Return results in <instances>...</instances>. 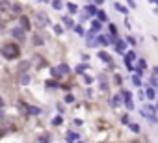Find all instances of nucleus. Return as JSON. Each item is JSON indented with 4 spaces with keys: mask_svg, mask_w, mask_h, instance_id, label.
I'll list each match as a JSON object with an SVG mask.
<instances>
[{
    "mask_svg": "<svg viewBox=\"0 0 158 143\" xmlns=\"http://www.w3.org/2000/svg\"><path fill=\"white\" fill-rule=\"evenodd\" d=\"M76 138H78V136H76L75 132H69V134H67V143H75Z\"/></svg>",
    "mask_w": 158,
    "mask_h": 143,
    "instance_id": "obj_10",
    "label": "nucleus"
},
{
    "mask_svg": "<svg viewBox=\"0 0 158 143\" xmlns=\"http://www.w3.org/2000/svg\"><path fill=\"white\" fill-rule=\"evenodd\" d=\"M128 6H130V8H136V4H134V0H128Z\"/></svg>",
    "mask_w": 158,
    "mask_h": 143,
    "instance_id": "obj_36",
    "label": "nucleus"
},
{
    "mask_svg": "<svg viewBox=\"0 0 158 143\" xmlns=\"http://www.w3.org/2000/svg\"><path fill=\"white\" fill-rule=\"evenodd\" d=\"M121 82H123V78H121V76H119V75H116V84H117V86H119V84H121Z\"/></svg>",
    "mask_w": 158,
    "mask_h": 143,
    "instance_id": "obj_30",
    "label": "nucleus"
},
{
    "mask_svg": "<svg viewBox=\"0 0 158 143\" xmlns=\"http://www.w3.org/2000/svg\"><path fill=\"white\" fill-rule=\"evenodd\" d=\"M130 130H132V132H140V127L132 123V125H130Z\"/></svg>",
    "mask_w": 158,
    "mask_h": 143,
    "instance_id": "obj_24",
    "label": "nucleus"
},
{
    "mask_svg": "<svg viewBox=\"0 0 158 143\" xmlns=\"http://www.w3.org/2000/svg\"><path fill=\"white\" fill-rule=\"evenodd\" d=\"M67 73H69V67H67V65H58L56 69H52V75L54 76H63Z\"/></svg>",
    "mask_w": 158,
    "mask_h": 143,
    "instance_id": "obj_3",
    "label": "nucleus"
},
{
    "mask_svg": "<svg viewBox=\"0 0 158 143\" xmlns=\"http://www.w3.org/2000/svg\"><path fill=\"white\" fill-rule=\"evenodd\" d=\"M54 32L56 34H61V26H54Z\"/></svg>",
    "mask_w": 158,
    "mask_h": 143,
    "instance_id": "obj_34",
    "label": "nucleus"
},
{
    "mask_svg": "<svg viewBox=\"0 0 158 143\" xmlns=\"http://www.w3.org/2000/svg\"><path fill=\"white\" fill-rule=\"evenodd\" d=\"M145 97H147V99H151V101L156 97V95H154V87H147V91H145Z\"/></svg>",
    "mask_w": 158,
    "mask_h": 143,
    "instance_id": "obj_8",
    "label": "nucleus"
},
{
    "mask_svg": "<svg viewBox=\"0 0 158 143\" xmlns=\"http://www.w3.org/2000/svg\"><path fill=\"white\" fill-rule=\"evenodd\" d=\"M28 69V63H20V67H19V71L22 73V71H26Z\"/></svg>",
    "mask_w": 158,
    "mask_h": 143,
    "instance_id": "obj_25",
    "label": "nucleus"
},
{
    "mask_svg": "<svg viewBox=\"0 0 158 143\" xmlns=\"http://www.w3.org/2000/svg\"><path fill=\"white\" fill-rule=\"evenodd\" d=\"M151 86H152V87L156 86V76H152V78H151Z\"/></svg>",
    "mask_w": 158,
    "mask_h": 143,
    "instance_id": "obj_35",
    "label": "nucleus"
},
{
    "mask_svg": "<svg viewBox=\"0 0 158 143\" xmlns=\"http://www.w3.org/2000/svg\"><path fill=\"white\" fill-rule=\"evenodd\" d=\"M110 34H112V35H114V37L117 35V28H116L114 24H110Z\"/></svg>",
    "mask_w": 158,
    "mask_h": 143,
    "instance_id": "obj_19",
    "label": "nucleus"
},
{
    "mask_svg": "<svg viewBox=\"0 0 158 143\" xmlns=\"http://www.w3.org/2000/svg\"><path fill=\"white\" fill-rule=\"evenodd\" d=\"M61 20H63V22H65V24L69 26V28H73V19H71V17H63Z\"/></svg>",
    "mask_w": 158,
    "mask_h": 143,
    "instance_id": "obj_13",
    "label": "nucleus"
},
{
    "mask_svg": "<svg viewBox=\"0 0 158 143\" xmlns=\"http://www.w3.org/2000/svg\"><path fill=\"white\" fill-rule=\"evenodd\" d=\"M134 58H136V54H134V50H130V52L127 54V58H125V61H132Z\"/></svg>",
    "mask_w": 158,
    "mask_h": 143,
    "instance_id": "obj_15",
    "label": "nucleus"
},
{
    "mask_svg": "<svg viewBox=\"0 0 158 143\" xmlns=\"http://www.w3.org/2000/svg\"><path fill=\"white\" fill-rule=\"evenodd\" d=\"M132 82H134V86H141V80H140V76H138V75L132 78Z\"/></svg>",
    "mask_w": 158,
    "mask_h": 143,
    "instance_id": "obj_20",
    "label": "nucleus"
},
{
    "mask_svg": "<svg viewBox=\"0 0 158 143\" xmlns=\"http://www.w3.org/2000/svg\"><path fill=\"white\" fill-rule=\"evenodd\" d=\"M121 95H123V99H125L127 108H128V110H132V108H134V104H132V97H130V93H128V91H123Z\"/></svg>",
    "mask_w": 158,
    "mask_h": 143,
    "instance_id": "obj_4",
    "label": "nucleus"
},
{
    "mask_svg": "<svg viewBox=\"0 0 158 143\" xmlns=\"http://www.w3.org/2000/svg\"><path fill=\"white\" fill-rule=\"evenodd\" d=\"M2 56L8 58V60H15V58L20 56V50H19V46L15 43H8V45L2 46Z\"/></svg>",
    "mask_w": 158,
    "mask_h": 143,
    "instance_id": "obj_1",
    "label": "nucleus"
},
{
    "mask_svg": "<svg viewBox=\"0 0 158 143\" xmlns=\"http://www.w3.org/2000/svg\"><path fill=\"white\" fill-rule=\"evenodd\" d=\"M0 117H2V112H0Z\"/></svg>",
    "mask_w": 158,
    "mask_h": 143,
    "instance_id": "obj_40",
    "label": "nucleus"
},
{
    "mask_svg": "<svg viewBox=\"0 0 158 143\" xmlns=\"http://www.w3.org/2000/svg\"><path fill=\"white\" fill-rule=\"evenodd\" d=\"M99 58H101V60H104L106 63H110V61H112V60H110V56H108L106 52H99Z\"/></svg>",
    "mask_w": 158,
    "mask_h": 143,
    "instance_id": "obj_11",
    "label": "nucleus"
},
{
    "mask_svg": "<svg viewBox=\"0 0 158 143\" xmlns=\"http://www.w3.org/2000/svg\"><path fill=\"white\" fill-rule=\"evenodd\" d=\"M116 49H117V52H125V43H123V41H117Z\"/></svg>",
    "mask_w": 158,
    "mask_h": 143,
    "instance_id": "obj_12",
    "label": "nucleus"
},
{
    "mask_svg": "<svg viewBox=\"0 0 158 143\" xmlns=\"http://www.w3.org/2000/svg\"><path fill=\"white\" fill-rule=\"evenodd\" d=\"M28 110H30V113H34V115H39V113H41V110H39V108H35V106H30Z\"/></svg>",
    "mask_w": 158,
    "mask_h": 143,
    "instance_id": "obj_16",
    "label": "nucleus"
},
{
    "mask_svg": "<svg viewBox=\"0 0 158 143\" xmlns=\"http://www.w3.org/2000/svg\"><path fill=\"white\" fill-rule=\"evenodd\" d=\"M145 67H147V61H145V60H140V61H138V71H143Z\"/></svg>",
    "mask_w": 158,
    "mask_h": 143,
    "instance_id": "obj_14",
    "label": "nucleus"
},
{
    "mask_svg": "<svg viewBox=\"0 0 158 143\" xmlns=\"http://www.w3.org/2000/svg\"><path fill=\"white\" fill-rule=\"evenodd\" d=\"M37 22H39V26H41V28H43V26H47V24H49L47 15H45V13H37Z\"/></svg>",
    "mask_w": 158,
    "mask_h": 143,
    "instance_id": "obj_5",
    "label": "nucleus"
},
{
    "mask_svg": "<svg viewBox=\"0 0 158 143\" xmlns=\"http://www.w3.org/2000/svg\"><path fill=\"white\" fill-rule=\"evenodd\" d=\"M54 125H61V117H56L54 119Z\"/></svg>",
    "mask_w": 158,
    "mask_h": 143,
    "instance_id": "obj_32",
    "label": "nucleus"
},
{
    "mask_svg": "<svg viewBox=\"0 0 158 143\" xmlns=\"http://www.w3.org/2000/svg\"><path fill=\"white\" fill-rule=\"evenodd\" d=\"M93 2H95V4H102V2H104V0H93Z\"/></svg>",
    "mask_w": 158,
    "mask_h": 143,
    "instance_id": "obj_37",
    "label": "nucleus"
},
{
    "mask_svg": "<svg viewBox=\"0 0 158 143\" xmlns=\"http://www.w3.org/2000/svg\"><path fill=\"white\" fill-rule=\"evenodd\" d=\"M73 101H75L73 95H67V97H65V102H73Z\"/></svg>",
    "mask_w": 158,
    "mask_h": 143,
    "instance_id": "obj_27",
    "label": "nucleus"
},
{
    "mask_svg": "<svg viewBox=\"0 0 158 143\" xmlns=\"http://www.w3.org/2000/svg\"><path fill=\"white\" fill-rule=\"evenodd\" d=\"M132 143H140V141H132Z\"/></svg>",
    "mask_w": 158,
    "mask_h": 143,
    "instance_id": "obj_39",
    "label": "nucleus"
},
{
    "mask_svg": "<svg viewBox=\"0 0 158 143\" xmlns=\"http://www.w3.org/2000/svg\"><path fill=\"white\" fill-rule=\"evenodd\" d=\"M20 84H24V86H26V84H30V78H28V76H22V80H20Z\"/></svg>",
    "mask_w": 158,
    "mask_h": 143,
    "instance_id": "obj_26",
    "label": "nucleus"
},
{
    "mask_svg": "<svg viewBox=\"0 0 158 143\" xmlns=\"http://www.w3.org/2000/svg\"><path fill=\"white\" fill-rule=\"evenodd\" d=\"M84 82H86V84H91V82H93V78H89V76H84Z\"/></svg>",
    "mask_w": 158,
    "mask_h": 143,
    "instance_id": "obj_31",
    "label": "nucleus"
},
{
    "mask_svg": "<svg viewBox=\"0 0 158 143\" xmlns=\"http://www.w3.org/2000/svg\"><path fill=\"white\" fill-rule=\"evenodd\" d=\"M11 34H13V35H15V39H19V41L24 39V30H22V28H15Z\"/></svg>",
    "mask_w": 158,
    "mask_h": 143,
    "instance_id": "obj_6",
    "label": "nucleus"
},
{
    "mask_svg": "<svg viewBox=\"0 0 158 143\" xmlns=\"http://www.w3.org/2000/svg\"><path fill=\"white\" fill-rule=\"evenodd\" d=\"M97 43H101V45H108V39L102 37V35H99V37H97Z\"/></svg>",
    "mask_w": 158,
    "mask_h": 143,
    "instance_id": "obj_18",
    "label": "nucleus"
},
{
    "mask_svg": "<svg viewBox=\"0 0 158 143\" xmlns=\"http://www.w3.org/2000/svg\"><path fill=\"white\" fill-rule=\"evenodd\" d=\"M75 30H76V34H80V35L84 34V30H82V26H75Z\"/></svg>",
    "mask_w": 158,
    "mask_h": 143,
    "instance_id": "obj_29",
    "label": "nucleus"
},
{
    "mask_svg": "<svg viewBox=\"0 0 158 143\" xmlns=\"http://www.w3.org/2000/svg\"><path fill=\"white\" fill-rule=\"evenodd\" d=\"M114 6H116V9H117V11H121V13H127V8H125V6H121V4H114Z\"/></svg>",
    "mask_w": 158,
    "mask_h": 143,
    "instance_id": "obj_17",
    "label": "nucleus"
},
{
    "mask_svg": "<svg viewBox=\"0 0 158 143\" xmlns=\"http://www.w3.org/2000/svg\"><path fill=\"white\" fill-rule=\"evenodd\" d=\"M87 13H89V15H95V8L89 6V8H87Z\"/></svg>",
    "mask_w": 158,
    "mask_h": 143,
    "instance_id": "obj_28",
    "label": "nucleus"
},
{
    "mask_svg": "<svg viewBox=\"0 0 158 143\" xmlns=\"http://www.w3.org/2000/svg\"><path fill=\"white\" fill-rule=\"evenodd\" d=\"M67 8H69V13H75L76 11V6L75 4H67Z\"/></svg>",
    "mask_w": 158,
    "mask_h": 143,
    "instance_id": "obj_22",
    "label": "nucleus"
},
{
    "mask_svg": "<svg viewBox=\"0 0 158 143\" xmlns=\"http://www.w3.org/2000/svg\"><path fill=\"white\" fill-rule=\"evenodd\" d=\"M2 104H4V101H2V99H0V108H2Z\"/></svg>",
    "mask_w": 158,
    "mask_h": 143,
    "instance_id": "obj_38",
    "label": "nucleus"
},
{
    "mask_svg": "<svg viewBox=\"0 0 158 143\" xmlns=\"http://www.w3.org/2000/svg\"><path fill=\"white\" fill-rule=\"evenodd\" d=\"M97 17H99L101 20H106V13H104V11H99V13H97Z\"/></svg>",
    "mask_w": 158,
    "mask_h": 143,
    "instance_id": "obj_23",
    "label": "nucleus"
},
{
    "mask_svg": "<svg viewBox=\"0 0 158 143\" xmlns=\"http://www.w3.org/2000/svg\"><path fill=\"white\" fill-rule=\"evenodd\" d=\"M76 71H78V73H84V71H86V65H80V67H78Z\"/></svg>",
    "mask_w": 158,
    "mask_h": 143,
    "instance_id": "obj_33",
    "label": "nucleus"
},
{
    "mask_svg": "<svg viewBox=\"0 0 158 143\" xmlns=\"http://www.w3.org/2000/svg\"><path fill=\"white\" fill-rule=\"evenodd\" d=\"M110 104L114 106V108L119 106V104H121V97H112V99H110Z\"/></svg>",
    "mask_w": 158,
    "mask_h": 143,
    "instance_id": "obj_9",
    "label": "nucleus"
},
{
    "mask_svg": "<svg viewBox=\"0 0 158 143\" xmlns=\"http://www.w3.org/2000/svg\"><path fill=\"white\" fill-rule=\"evenodd\" d=\"M20 26H22V30H30V20H28V17H20Z\"/></svg>",
    "mask_w": 158,
    "mask_h": 143,
    "instance_id": "obj_7",
    "label": "nucleus"
},
{
    "mask_svg": "<svg viewBox=\"0 0 158 143\" xmlns=\"http://www.w3.org/2000/svg\"><path fill=\"white\" fill-rule=\"evenodd\" d=\"M141 115L147 117V119H151V121H156V110H154V106H143Z\"/></svg>",
    "mask_w": 158,
    "mask_h": 143,
    "instance_id": "obj_2",
    "label": "nucleus"
},
{
    "mask_svg": "<svg viewBox=\"0 0 158 143\" xmlns=\"http://www.w3.org/2000/svg\"><path fill=\"white\" fill-rule=\"evenodd\" d=\"M52 6H54V9H60V8H61V0H54Z\"/></svg>",
    "mask_w": 158,
    "mask_h": 143,
    "instance_id": "obj_21",
    "label": "nucleus"
}]
</instances>
